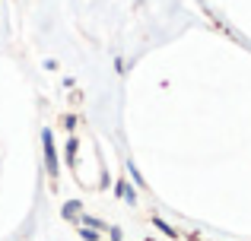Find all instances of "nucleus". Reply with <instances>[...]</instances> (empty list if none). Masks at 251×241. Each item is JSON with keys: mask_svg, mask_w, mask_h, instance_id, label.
Segmentation results:
<instances>
[{"mask_svg": "<svg viewBox=\"0 0 251 241\" xmlns=\"http://www.w3.org/2000/svg\"><path fill=\"white\" fill-rule=\"evenodd\" d=\"M76 213H80V203H76V200H70V203L64 206V216L70 219V216H76Z\"/></svg>", "mask_w": 251, "mask_h": 241, "instance_id": "3", "label": "nucleus"}, {"mask_svg": "<svg viewBox=\"0 0 251 241\" xmlns=\"http://www.w3.org/2000/svg\"><path fill=\"white\" fill-rule=\"evenodd\" d=\"M118 194H121V197L127 200V203H134V200H137V197H134V191H130V187L124 184V181H118Z\"/></svg>", "mask_w": 251, "mask_h": 241, "instance_id": "2", "label": "nucleus"}, {"mask_svg": "<svg viewBox=\"0 0 251 241\" xmlns=\"http://www.w3.org/2000/svg\"><path fill=\"white\" fill-rule=\"evenodd\" d=\"M42 140H45V155H48V172H51V178H57V162H54V146H51V130H45Z\"/></svg>", "mask_w": 251, "mask_h": 241, "instance_id": "1", "label": "nucleus"}]
</instances>
